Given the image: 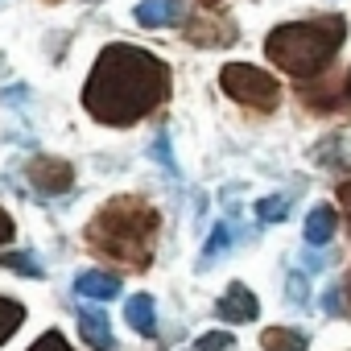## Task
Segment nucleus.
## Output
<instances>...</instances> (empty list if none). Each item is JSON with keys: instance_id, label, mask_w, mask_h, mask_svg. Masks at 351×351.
Instances as JSON below:
<instances>
[{"instance_id": "25", "label": "nucleus", "mask_w": 351, "mask_h": 351, "mask_svg": "<svg viewBox=\"0 0 351 351\" xmlns=\"http://www.w3.org/2000/svg\"><path fill=\"white\" fill-rule=\"evenodd\" d=\"M199 5H203V9H215V5H219V0H199Z\"/></svg>"}, {"instance_id": "13", "label": "nucleus", "mask_w": 351, "mask_h": 351, "mask_svg": "<svg viewBox=\"0 0 351 351\" xmlns=\"http://www.w3.org/2000/svg\"><path fill=\"white\" fill-rule=\"evenodd\" d=\"M261 347L265 351H306V335L302 330H289V326H269L261 335Z\"/></svg>"}, {"instance_id": "26", "label": "nucleus", "mask_w": 351, "mask_h": 351, "mask_svg": "<svg viewBox=\"0 0 351 351\" xmlns=\"http://www.w3.org/2000/svg\"><path fill=\"white\" fill-rule=\"evenodd\" d=\"M347 95H351V75H347Z\"/></svg>"}, {"instance_id": "18", "label": "nucleus", "mask_w": 351, "mask_h": 351, "mask_svg": "<svg viewBox=\"0 0 351 351\" xmlns=\"http://www.w3.org/2000/svg\"><path fill=\"white\" fill-rule=\"evenodd\" d=\"M228 240H232V228H228V223H219V228L211 232V240H207V248H203V269H207V265H215V261L223 256V248H228Z\"/></svg>"}, {"instance_id": "8", "label": "nucleus", "mask_w": 351, "mask_h": 351, "mask_svg": "<svg viewBox=\"0 0 351 351\" xmlns=\"http://www.w3.org/2000/svg\"><path fill=\"white\" fill-rule=\"evenodd\" d=\"M75 293L79 298H95V302H112V298H120V277L104 273V269H83L75 277Z\"/></svg>"}, {"instance_id": "12", "label": "nucleus", "mask_w": 351, "mask_h": 351, "mask_svg": "<svg viewBox=\"0 0 351 351\" xmlns=\"http://www.w3.org/2000/svg\"><path fill=\"white\" fill-rule=\"evenodd\" d=\"M186 38L195 46H232L236 42V25H215V21H195L186 29Z\"/></svg>"}, {"instance_id": "19", "label": "nucleus", "mask_w": 351, "mask_h": 351, "mask_svg": "<svg viewBox=\"0 0 351 351\" xmlns=\"http://www.w3.org/2000/svg\"><path fill=\"white\" fill-rule=\"evenodd\" d=\"M195 351H236V339L228 330H211V335H203L195 343Z\"/></svg>"}, {"instance_id": "7", "label": "nucleus", "mask_w": 351, "mask_h": 351, "mask_svg": "<svg viewBox=\"0 0 351 351\" xmlns=\"http://www.w3.org/2000/svg\"><path fill=\"white\" fill-rule=\"evenodd\" d=\"M256 310H261V306H256V293H252L248 285H240V281H236V285L219 298V306H215V314L228 318V322H252Z\"/></svg>"}, {"instance_id": "2", "label": "nucleus", "mask_w": 351, "mask_h": 351, "mask_svg": "<svg viewBox=\"0 0 351 351\" xmlns=\"http://www.w3.org/2000/svg\"><path fill=\"white\" fill-rule=\"evenodd\" d=\"M157 211L141 199H112L87 228V244L128 269H145L153 256Z\"/></svg>"}, {"instance_id": "14", "label": "nucleus", "mask_w": 351, "mask_h": 351, "mask_svg": "<svg viewBox=\"0 0 351 351\" xmlns=\"http://www.w3.org/2000/svg\"><path fill=\"white\" fill-rule=\"evenodd\" d=\"M314 157H318L322 165H335V169H351V141H347V136H335V141H322Z\"/></svg>"}, {"instance_id": "21", "label": "nucleus", "mask_w": 351, "mask_h": 351, "mask_svg": "<svg viewBox=\"0 0 351 351\" xmlns=\"http://www.w3.org/2000/svg\"><path fill=\"white\" fill-rule=\"evenodd\" d=\"M153 161H161L165 169H173V157H169V132H157V141H153Z\"/></svg>"}, {"instance_id": "24", "label": "nucleus", "mask_w": 351, "mask_h": 351, "mask_svg": "<svg viewBox=\"0 0 351 351\" xmlns=\"http://www.w3.org/2000/svg\"><path fill=\"white\" fill-rule=\"evenodd\" d=\"M339 199H343V207L351 211V182H343V186H339Z\"/></svg>"}, {"instance_id": "23", "label": "nucleus", "mask_w": 351, "mask_h": 351, "mask_svg": "<svg viewBox=\"0 0 351 351\" xmlns=\"http://www.w3.org/2000/svg\"><path fill=\"white\" fill-rule=\"evenodd\" d=\"M289 298L306 302V281H302V277H289Z\"/></svg>"}, {"instance_id": "22", "label": "nucleus", "mask_w": 351, "mask_h": 351, "mask_svg": "<svg viewBox=\"0 0 351 351\" xmlns=\"http://www.w3.org/2000/svg\"><path fill=\"white\" fill-rule=\"evenodd\" d=\"M13 232H17V223L9 219V211H5V207H0V244H9V240H13Z\"/></svg>"}, {"instance_id": "5", "label": "nucleus", "mask_w": 351, "mask_h": 351, "mask_svg": "<svg viewBox=\"0 0 351 351\" xmlns=\"http://www.w3.org/2000/svg\"><path fill=\"white\" fill-rule=\"evenodd\" d=\"M25 178H29V186H38L42 195H66V191L75 186V169H71V161H62V157H34L29 169H25Z\"/></svg>"}, {"instance_id": "10", "label": "nucleus", "mask_w": 351, "mask_h": 351, "mask_svg": "<svg viewBox=\"0 0 351 351\" xmlns=\"http://www.w3.org/2000/svg\"><path fill=\"white\" fill-rule=\"evenodd\" d=\"M335 228H339V211L330 207V203H318L310 215H306V244H330V236H335Z\"/></svg>"}, {"instance_id": "1", "label": "nucleus", "mask_w": 351, "mask_h": 351, "mask_svg": "<svg viewBox=\"0 0 351 351\" xmlns=\"http://www.w3.org/2000/svg\"><path fill=\"white\" fill-rule=\"evenodd\" d=\"M165 95H169V66L157 54L128 42L108 46L83 83V108L99 124H116V128L136 124Z\"/></svg>"}, {"instance_id": "9", "label": "nucleus", "mask_w": 351, "mask_h": 351, "mask_svg": "<svg viewBox=\"0 0 351 351\" xmlns=\"http://www.w3.org/2000/svg\"><path fill=\"white\" fill-rule=\"evenodd\" d=\"M136 25L145 29H161V25H173L182 21V0H141V5L132 9Z\"/></svg>"}, {"instance_id": "4", "label": "nucleus", "mask_w": 351, "mask_h": 351, "mask_svg": "<svg viewBox=\"0 0 351 351\" xmlns=\"http://www.w3.org/2000/svg\"><path fill=\"white\" fill-rule=\"evenodd\" d=\"M219 83L236 104H248V108H277V99H281L277 79L265 75L261 66H248V62H228L219 71Z\"/></svg>"}, {"instance_id": "15", "label": "nucleus", "mask_w": 351, "mask_h": 351, "mask_svg": "<svg viewBox=\"0 0 351 351\" xmlns=\"http://www.w3.org/2000/svg\"><path fill=\"white\" fill-rule=\"evenodd\" d=\"M21 322H25V306L13 302V298H0V347H5V343L17 335Z\"/></svg>"}, {"instance_id": "6", "label": "nucleus", "mask_w": 351, "mask_h": 351, "mask_svg": "<svg viewBox=\"0 0 351 351\" xmlns=\"http://www.w3.org/2000/svg\"><path fill=\"white\" fill-rule=\"evenodd\" d=\"M79 335H83V343L95 347V351H116L112 322H108V314L95 310V306H83V310H79Z\"/></svg>"}, {"instance_id": "3", "label": "nucleus", "mask_w": 351, "mask_h": 351, "mask_svg": "<svg viewBox=\"0 0 351 351\" xmlns=\"http://www.w3.org/2000/svg\"><path fill=\"white\" fill-rule=\"evenodd\" d=\"M347 38V21L343 17H322V21H289L277 25L265 38V54L293 79H314L330 66L335 50Z\"/></svg>"}, {"instance_id": "17", "label": "nucleus", "mask_w": 351, "mask_h": 351, "mask_svg": "<svg viewBox=\"0 0 351 351\" xmlns=\"http://www.w3.org/2000/svg\"><path fill=\"white\" fill-rule=\"evenodd\" d=\"M285 215H289V195H269V199L256 203V219L261 223H281Z\"/></svg>"}, {"instance_id": "20", "label": "nucleus", "mask_w": 351, "mask_h": 351, "mask_svg": "<svg viewBox=\"0 0 351 351\" xmlns=\"http://www.w3.org/2000/svg\"><path fill=\"white\" fill-rule=\"evenodd\" d=\"M29 351H71V343H66L58 330H46V335H42V339H38Z\"/></svg>"}, {"instance_id": "16", "label": "nucleus", "mask_w": 351, "mask_h": 351, "mask_svg": "<svg viewBox=\"0 0 351 351\" xmlns=\"http://www.w3.org/2000/svg\"><path fill=\"white\" fill-rule=\"evenodd\" d=\"M0 269L21 273V277H46V269L34 252H0Z\"/></svg>"}, {"instance_id": "27", "label": "nucleus", "mask_w": 351, "mask_h": 351, "mask_svg": "<svg viewBox=\"0 0 351 351\" xmlns=\"http://www.w3.org/2000/svg\"><path fill=\"white\" fill-rule=\"evenodd\" d=\"M54 5H58V0H54Z\"/></svg>"}, {"instance_id": "11", "label": "nucleus", "mask_w": 351, "mask_h": 351, "mask_svg": "<svg viewBox=\"0 0 351 351\" xmlns=\"http://www.w3.org/2000/svg\"><path fill=\"white\" fill-rule=\"evenodd\" d=\"M124 318L136 335H157V306H153L149 293H132L124 302Z\"/></svg>"}]
</instances>
